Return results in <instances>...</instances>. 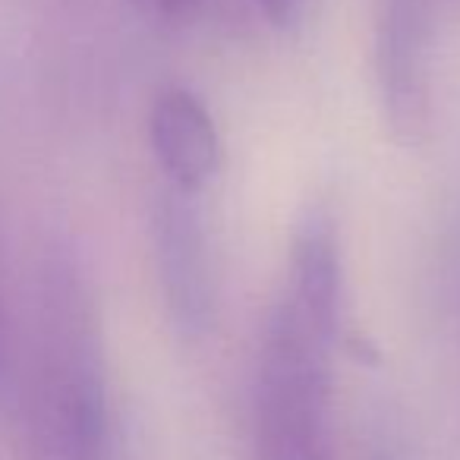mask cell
Returning <instances> with one entry per match:
<instances>
[{
    "label": "cell",
    "mask_w": 460,
    "mask_h": 460,
    "mask_svg": "<svg viewBox=\"0 0 460 460\" xmlns=\"http://www.w3.org/2000/svg\"><path fill=\"white\" fill-rule=\"evenodd\" d=\"M288 290L319 325L341 334L344 328V269L341 230L328 205H309L294 230Z\"/></svg>",
    "instance_id": "6"
},
{
    "label": "cell",
    "mask_w": 460,
    "mask_h": 460,
    "mask_svg": "<svg viewBox=\"0 0 460 460\" xmlns=\"http://www.w3.org/2000/svg\"><path fill=\"white\" fill-rule=\"evenodd\" d=\"M148 139L171 190L202 196L221 171V136L215 117L190 89H164L155 98Z\"/></svg>",
    "instance_id": "5"
},
{
    "label": "cell",
    "mask_w": 460,
    "mask_h": 460,
    "mask_svg": "<svg viewBox=\"0 0 460 460\" xmlns=\"http://www.w3.org/2000/svg\"><path fill=\"white\" fill-rule=\"evenodd\" d=\"M104 372L95 322L76 281H60L29 401L32 460H95L104 441Z\"/></svg>",
    "instance_id": "2"
},
{
    "label": "cell",
    "mask_w": 460,
    "mask_h": 460,
    "mask_svg": "<svg viewBox=\"0 0 460 460\" xmlns=\"http://www.w3.org/2000/svg\"><path fill=\"white\" fill-rule=\"evenodd\" d=\"M259 7L269 13V20L275 22V26H290V22H296V16L303 13L306 0H259Z\"/></svg>",
    "instance_id": "8"
},
{
    "label": "cell",
    "mask_w": 460,
    "mask_h": 460,
    "mask_svg": "<svg viewBox=\"0 0 460 460\" xmlns=\"http://www.w3.org/2000/svg\"><path fill=\"white\" fill-rule=\"evenodd\" d=\"M129 4L152 20H186L202 0H129Z\"/></svg>",
    "instance_id": "7"
},
{
    "label": "cell",
    "mask_w": 460,
    "mask_h": 460,
    "mask_svg": "<svg viewBox=\"0 0 460 460\" xmlns=\"http://www.w3.org/2000/svg\"><path fill=\"white\" fill-rule=\"evenodd\" d=\"M328 332L284 290L265 322L252 382V460H334Z\"/></svg>",
    "instance_id": "1"
},
{
    "label": "cell",
    "mask_w": 460,
    "mask_h": 460,
    "mask_svg": "<svg viewBox=\"0 0 460 460\" xmlns=\"http://www.w3.org/2000/svg\"><path fill=\"white\" fill-rule=\"evenodd\" d=\"M152 237L161 294L173 332L183 341L205 338L217 315V275L199 196L167 186L155 205Z\"/></svg>",
    "instance_id": "4"
},
{
    "label": "cell",
    "mask_w": 460,
    "mask_h": 460,
    "mask_svg": "<svg viewBox=\"0 0 460 460\" xmlns=\"http://www.w3.org/2000/svg\"><path fill=\"white\" fill-rule=\"evenodd\" d=\"M366 460H407V457H403V451L394 445V441H376Z\"/></svg>",
    "instance_id": "9"
},
{
    "label": "cell",
    "mask_w": 460,
    "mask_h": 460,
    "mask_svg": "<svg viewBox=\"0 0 460 460\" xmlns=\"http://www.w3.org/2000/svg\"><path fill=\"white\" fill-rule=\"evenodd\" d=\"M376 79L394 139L422 146L435 123V0H378Z\"/></svg>",
    "instance_id": "3"
}]
</instances>
